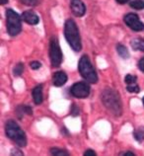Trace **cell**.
Here are the masks:
<instances>
[{
	"label": "cell",
	"mask_w": 144,
	"mask_h": 156,
	"mask_svg": "<svg viewBox=\"0 0 144 156\" xmlns=\"http://www.w3.org/2000/svg\"><path fill=\"white\" fill-rule=\"evenodd\" d=\"M64 35L66 38L68 44H70V47L74 51H79L82 48L81 44V39L79 35V31L76 26V23L73 20L69 19L65 23V28H64Z\"/></svg>",
	"instance_id": "6da1fadb"
},
{
	"label": "cell",
	"mask_w": 144,
	"mask_h": 156,
	"mask_svg": "<svg viewBox=\"0 0 144 156\" xmlns=\"http://www.w3.org/2000/svg\"><path fill=\"white\" fill-rule=\"evenodd\" d=\"M102 100L104 105L108 108L109 111H111L113 114L121 115V103L118 97V94L114 91L113 89H106L102 94Z\"/></svg>",
	"instance_id": "7a4b0ae2"
},
{
	"label": "cell",
	"mask_w": 144,
	"mask_h": 156,
	"mask_svg": "<svg viewBox=\"0 0 144 156\" xmlns=\"http://www.w3.org/2000/svg\"><path fill=\"white\" fill-rule=\"evenodd\" d=\"M6 134L7 136L11 138L18 146L24 147L27 144V138L25 133L22 129L18 126V124L14 121H8L6 124Z\"/></svg>",
	"instance_id": "3957f363"
},
{
	"label": "cell",
	"mask_w": 144,
	"mask_h": 156,
	"mask_svg": "<svg viewBox=\"0 0 144 156\" xmlns=\"http://www.w3.org/2000/svg\"><path fill=\"white\" fill-rule=\"evenodd\" d=\"M79 71L82 77L90 83H97L98 76L87 55H83L79 60Z\"/></svg>",
	"instance_id": "277c9868"
},
{
	"label": "cell",
	"mask_w": 144,
	"mask_h": 156,
	"mask_svg": "<svg viewBox=\"0 0 144 156\" xmlns=\"http://www.w3.org/2000/svg\"><path fill=\"white\" fill-rule=\"evenodd\" d=\"M6 23L7 30L11 36L18 35L22 30V24L20 16L12 9H8L6 11Z\"/></svg>",
	"instance_id": "5b68a950"
},
{
	"label": "cell",
	"mask_w": 144,
	"mask_h": 156,
	"mask_svg": "<svg viewBox=\"0 0 144 156\" xmlns=\"http://www.w3.org/2000/svg\"><path fill=\"white\" fill-rule=\"evenodd\" d=\"M49 56L52 66L58 67L62 61V52H61L58 41L56 38H52L51 41V46H49Z\"/></svg>",
	"instance_id": "8992f818"
},
{
	"label": "cell",
	"mask_w": 144,
	"mask_h": 156,
	"mask_svg": "<svg viewBox=\"0 0 144 156\" xmlns=\"http://www.w3.org/2000/svg\"><path fill=\"white\" fill-rule=\"evenodd\" d=\"M71 94L76 98L79 99H83V98H87L90 94V87L84 83V82H78V83L74 84L71 87Z\"/></svg>",
	"instance_id": "52a82bcc"
},
{
	"label": "cell",
	"mask_w": 144,
	"mask_h": 156,
	"mask_svg": "<svg viewBox=\"0 0 144 156\" xmlns=\"http://www.w3.org/2000/svg\"><path fill=\"white\" fill-rule=\"evenodd\" d=\"M125 22L127 26L130 29H132L133 31H143L144 30V24L139 20L138 16L129 13L125 17Z\"/></svg>",
	"instance_id": "ba28073f"
},
{
	"label": "cell",
	"mask_w": 144,
	"mask_h": 156,
	"mask_svg": "<svg viewBox=\"0 0 144 156\" xmlns=\"http://www.w3.org/2000/svg\"><path fill=\"white\" fill-rule=\"evenodd\" d=\"M70 7H71V11L73 12V14L78 16V17L83 16L86 12V7L81 0H71Z\"/></svg>",
	"instance_id": "9c48e42d"
},
{
	"label": "cell",
	"mask_w": 144,
	"mask_h": 156,
	"mask_svg": "<svg viewBox=\"0 0 144 156\" xmlns=\"http://www.w3.org/2000/svg\"><path fill=\"white\" fill-rule=\"evenodd\" d=\"M22 18L25 22L30 24V25H37L40 21L38 15L33 11H25L22 14Z\"/></svg>",
	"instance_id": "30bf717a"
},
{
	"label": "cell",
	"mask_w": 144,
	"mask_h": 156,
	"mask_svg": "<svg viewBox=\"0 0 144 156\" xmlns=\"http://www.w3.org/2000/svg\"><path fill=\"white\" fill-rule=\"evenodd\" d=\"M67 75L63 71H57L52 76V83L55 86H62L66 83Z\"/></svg>",
	"instance_id": "8fae6325"
},
{
	"label": "cell",
	"mask_w": 144,
	"mask_h": 156,
	"mask_svg": "<svg viewBox=\"0 0 144 156\" xmlns=\"http://www.w3.org/2000/svg\"><path fill=\"white\" fill-rule=\"evenodd\" d=\"M33 98L36 104H40L43 102V86L39 85L33 89Z\"/></svg>",
	"instance_id": "7c38bea8"
},
{
	"label": "cell",
	"mask_w": 144,
	"mask_h": 156,
	"mask_svg": "<svg viewBox=\"0 0 144 156\" xmlns=\"http://www.w3.org/2000/svg\"><path fill=\"white\" fill-rule=\"evenodd\" d=\"M131 47L135 51H144V40L141 39H135L131 42Z\"/></svg>",
	"instance_id": "4fadbf2b"
},
{
	"label": "cell",
	"mask_w": 144,
	"mask_h": 156,
	"mask_svg": "<svg viewBox=\"0 0 144 156\" xmlns=\"http://www.w3.org/2000/svg\"><path fill=\"white\" fill-rule=\"evenodd\" d=\"M117 51H118V55H120V56H121L122 58H128V57H129V52H128V51H127L126 48L123 47L122 44H118Z\"/></svg>",
	"instance_id": "5bb4252c"
},
{
	"label": "cell",
	"mask_w": 144,
	"mask_h": 156,
	"mask_svg": "<svg viewBox=\"0 0 144 156\" xmlns=\"http://www.w3.org/2000/svg\"><path fill=\"white\" fill-rule=\"evenodd\" d=\"M130 6L136 10L144 9V1H142V0H133V1L130 2Z\"/></svg>",
	"instance_id": "9a60e30c"
},
{
	"label": "cell",
	"mask_w": 144,
	"mask_h": 156,
	"mask_svg": "<svg viewBox=\"0 0 144 156\" xmlns=\"http://www.w3.org/2000/svg\"><path fill=\"white\" fill-rule=\"evenodd\" d=\"M22 113V115L27 114V115H32V109L28 106H21L17 109V114Z\"/></svg>",
	"instance_id": "2e32d148"
},
{
	"label": "cell",
	"mask_w": 144,
	"mask_h": 156,
	"mask_svg": "<svg viewBox=\"0 0 144 156\" xmlns=\"http://www.w3.org/2000/svg\"><path fill=\"white\" fill-rule=\"evenodd\" d=\"M51 151V154H53V155H58V156H68L69 155L65 150L59 149V148H52Z\"/></svg>",
	"instance_id": "e0dca14e"
},
{
	"label": "cell",
	"mask_w": 144,
	"mask_h": 156,
	"mask_svg": "<svg viewBox=\"0 0 144 156\" xmlns=\"http://www.w3.org/2000/svg\"><path fill=\"white\" fill-rule=\"evenodd\" d=\"M24 70V65L22 63H18L16 66L14 67V75L15 76H20L22 74V72Z\"/></svg>",
	"instance_id": "ac0fdd59"
},
{
	"label": "cell",
	"mask_w": 144,
	"mask_h": 156,
	"mask_svg": "<svg viewBox=\"0 0 144 156\" xmlns=\"http://www.w3.org/2000/svg\"><path fill=\"white\" fill-rule=\"evenodd\" d=\"M127 91L128 92H131V93H138L139 92V87H138V85L136 84H129V85H127Z\"/></svg>",
	"instance_id": "d6986e66"
},
{
	"label": "cell",
	"mask_w": 144,
	"mask_h": 156,
	"mask_svg": "<svg viewBox=\"0 0 144 156\" xmlns=\"http://www.w3.org/2000/svg\"><path fill=\"white\" fill-rule=\"evenodd\" d=\"M135 138L137 139V140L139 141H141L144 139V129H138L135 131Z\"/></svg>",
	"instance_id": "ffe728a7"
},
{
	"label": "cell",
	"mask_w": 144,
	"mask_h": 156,
	"mask_svg": "<svg viewBox=\"0 0 144 156\" xmlns=\"http://www.w3.org/2000/svg\"><path fill=\"white\" fill-rule=\"evenodd\" d=\"M125 81L127 83V85L129 84H134L135 82H136V76H133V75H126L125 78Z\"/></svg>",
	"instance_id": "44dd1931"
},
{
	"label": "cell",
	"mask_w": 144,
	"mask_h": 156,
	"mask_svg": "<svg viewBox=\"0 0 144 156\" xmlns=\"http://www.w3.org/2000/svg\"><path fill=\"white\" fill-rule=\"evenodd\" d=\"M21 2L26 4V5L33 6V5H36L37 4V0H21Z\"/></svg>",
	"instance_id": "7402d4cb"
},
{
	"label": "cell",
	"mask_w": 144,
	"mask_h": 156,
	"mask_svg": "<svg viewBox=\"0 0 144 156\" xmlns=\"http://www.w3.org/2000/svg\"><path fill=\"white\" fill-rule=\"evenodd\" d=\"M40 62H39V61H33V62L30 63V66L32 69H39L40 67Z\"/></svg>",
	"instance_id": "603a6c76"
},
{
	"label": "cell",
	"mask_w": 144,
	"mask_h": 156,
	"mask_svg": "<svg viewBox=\"0 0 144 156\" xmlns=\"http://www.w3.org/2000/svg\"><path fill=\"white\" fill-rule=\"evenodd\" d=\"M138 67L140 70H142L144 72V57L143 58H141L140 60H139V62H138Z\"/></svg>",
	"instance_id": "cb8c5ba5"
},
{
	"label": "cell",
	"mask_w": 144,
	"mask_h": 156,
	"mask_svg": "<svg viewBox=\"0 0 144 156\" xmlns=\"http://www.w3.org/2000/svg\"><path fill=\"white\" fill-rule=\"evenodd\" d=\"M73 116H77V115H79V109L77 108L76 106H73L72 108V113H71Z\"/></svg>",
	"instance_id": "d4e9b609"
},
{
	"label": "cell",
	"mask_w": 144,
	"mask_h": 156,
	"mask_svg": "<svg viewBox=\"0 0 144 156\" xmlns=\"http://www.w3.org/2000/svg\"><path fill=\"white\" fill-rule=\"evenodd\" d=\"M84 155H85V156H95L96 153L94 152L93 150H87V151H85Z\"/></svg>",
	"instance_id": "484cf974"
},
{
	"label": "cell",
	"mask_w": 144,
	"mask_h": 156,
	"mask_svg": "<svg viewBox=\"0 0 144 156\" xmlns=\"http://www.w3.org/2000/svg\"><path fill=\"white\" fill-rule=\"evenodd\" d=\"M128 0H117V2L118 3H120V4H125V3H126Z\"/></svg>",
	"instance_id": "4316f807"
},
{
	"label": "cell",
	"mask_w": 144,
	"mask_h": 156,
	"mask_svg": "<svg viewBox=\"0 0 144 156\" xmlns=\"http://www.w3.org/2000/svg\"><path fill=\"white\" fill-rule=\"evenodd\" d=\"M122 155H130V156H133L134 154L132 152H125V153H123Z\"/></svg>",
	"instance_id": "83f0119b"
},
{
	"label": "cell",
	"mask_w": 144,
	"mask_h": 156,
	"mask_svg": "<svg viewBox=\"0 0 144 156\" xmlns=\"http://www.w3.org/2000/svg\"><path fill=\"white\" fill-rule=\"evenodd\" d=\"M0 1H1V4H5L8 2V0H0Z\"/></svg>",
	"instance_id": "f1b7e54d"
},
{
	"label": "cell",
	"mask_w": 144,
	"mask_h": 156,
	"mask_svg": "<svg viewBox=\"0 0 144 156\" xmlns=\"http://www.w3.org/2000/svg\"><path fill=\"white\" fill-rule=\"evenodd\" d=\"M143 104H144V98H143Z\"/></svg>",
	"instance_id": "f546056e"
}]
</instances>
